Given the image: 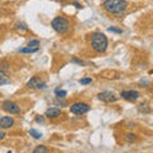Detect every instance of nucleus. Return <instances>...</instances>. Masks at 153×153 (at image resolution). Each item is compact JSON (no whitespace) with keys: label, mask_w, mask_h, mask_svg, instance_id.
<instances>
[{"label":"nucleus","mask_w":153,"mask_h":153,"mask_svg":"<svg viewBox=\"0 0 153 153\" xmlns=\"http://www.w3.org/2000/svg\"><path fill=\"white\" fill-rule=\"evenodd\" d=\"M55 94H56L57 98H65L66 94H68V92H66V91H64V89L56 88V89H55Z\"/></svg>","instance_id":"14"},{"label":"nucleus","mask_w":153,"mask_h":153,"mask_svg":"<svg viewBox=\"0 0 153 153\" xmlns=\"http://www.w3.org/2000/svg\"><path fill=\"white\" fill-rule=\"evenodd\" d=\"M120 97H123L124 100H128V101H137V100L140 97V94L138 91L129 89V91H121Z\"/></svg>","instance_id":"8"},{"label":"nucleus","mask_w":153,"mask_h":153,"mask_svg":"<svg viewBox=\"0 0 153 153\" xmlns=\"http://www.w3.org/2000/svg\"><path fill=\"white\" fill-rule=\"evenodd\" d=\"M91 46L96 52H105L107 50V46H108V41H107V37L103 35L102 32H94L92 33L91 36Z\"/></svg>","instance_id":"2"},{"label":"nucleus","mask_w":153,"mask_h":153,"mask_svg":"<svg viewBox=\"0 0 153 153\" xmlns=\"http://www.w3.org/2000/svg\"><path fill=\"white\" fill-rule=\"evenodd\" d=\"M103 8L105 10L108 12L110 14H123L126 10L128 3L126 0H105L103 1Z\"/></svg>","instance_id":"1"},{"label":"nucleus","mask_w":153,"mask_h":153,"mask_svg":"<svg viewBox=\"0 0 153 153\" xmlns=\"http://www.w3.org/2000/svg\"><path fill=\"white\" fill-rule=\"evenodd\" d=\"M97 98L100 100V101H103V102H115L117 100V97L115 96V93L110 92V91H103V92H100L97 94Z\"/></svg>","instance_id":"7"},{"label":"nucleus","mask_w":153,"mask_h":153,"mask_svg":"<svg viewBox=\"0 0 153 153\" xmlns=\"http://www.w3.org/2000/svg\"><path fill=\"white\" fill-rule=\"evenodd\" d=\"M33 153H49V149L45 146H37L35 149H33Z\"/></svg>","instance_id":"15"},{"label":"nucleus","mask_w":153,"mask_h":153,"mask_svg":"<svg viewBox=\"0 0 153 153\" xmlns=\"http://www.w3.org/2000/svg\"><path fill=\"white\" fill-rule=\"evenodd\" d=\"M4 137H5V133H4V129H1V131H0V139H4Z\"/></svg>","instance_id":"22"},{"label":"nucleus","mask_w":153,"mask_h":153,"mask_svg":"<svg viewBox=\"0 0 153 153\" xmlns=\"http://www.w3.org/2000/svg\"><path fill=\"white\" fill-rule=\"evenodd\" d=\"M69 26H70V23L65 17H56L51 21L52 30L56 31L57 33H60V35H63V33H65L66 31H68Z\"/></svg>","instance_id":"3"},{"label":"nucleus","mask_w":153,"mask_h":153,"mask_svg":"<svg viewBox=\"0 0 153 153\" xmlns=\"http://www.w3.org/2000/svg\"><path fill=\"white\" fill-rule=\"evenodd\" d=\"M14 125V120L13 117H9V116H3L1 120H0V126L1 129H9Z\"/></svg>","instance_id":"9"},{"label":"nucleus","mask_w":153,"mask_h":153,"mask_svg":"<svg viewBox=\"0 0 153 153\" xmlns=\"http://www.w3.org/2000/svg\"><path fill=\"white\" fill-rule=\"evenodd\" d=\"M126 140L128 142H135L137 135H134V134H126Z\"/></svg>","instance_id":"20"},{"label":"nucleus","mask_w":153,"mask_h":153,"mask_svg":"<svg viewBox=\"0 0 153 153\" xmlns=\"http://www.w3.org/2000/svg\"><path fill=\"white\" fill-rule=\"evenodd\" d=\"M42 117H44V116H37L36 121H37V123H42V121H44V119H42Z\"/></svg>","instance_id":"23"},{"label":"nucleus","mask_w":153,"mask_h":153,"mask_svg":"<svg viewBox=\"0 0 153 153\" xmlns=\"http://www.w3.org/2000/svg\"><path fill=\"white\" fill-rule=\"evenodd\" d=\"M73 61H74V63H76V64H80V65H83V64H84L83 61H80V60H76V59H74Z\"/></svg>","instance_id":"24"},{"label":"nucleus","mask_w":153,"mask_h":153,"mask_svg":"<svg viewBox=\"0 0 153 153\" xmlns=\"http://www.w3.org/2000/svg\"><path fill=\"white\" fill-rule=\"evenodd\" d=\"M27 87L31 88V89H45L46 88V83L42 82L40 76H33L31 80H28Z\"/></svg>","instance_id":"6"},{"label":"nucleus","mask_w":153,"mask_h":153,"mask_svg":"<svg viewBox=\"0 0 153 153\" xmlns=\"http://www.w3.org/2000/svg\"><path fill=\"white\" fill-rule=\"evenodd\" d=\"M45 115H46L47 117H50V119L59 117L60 115H61V110H60V108H57V107H50V108H47V110H46Z\"/></svg>","instance_id":"10"},{"label":"nucleus","mask_w":153,"mask_h":153,"mask_svg":"<svg viewBox=\"0 0 153 153\" xmlns=\"http://www.w3.org/2000/svg\"><path fill=\"white\" fill-rule=\"evenodd\" d=\"M7 153H12V151H8V152H7Z\"/></svg>","instance_id":"25"},{"label":"nucleus","mask_w":153,"mask_h":153,"mask_svg":"<svg viewBox=\"0 0 153 153\" xmlns=\"http://www.w3.org/2000/svg\"><path fill=\"white\" fill-rule=\"evenodd\" d=\"M101 76L103 78H108V79H112V78H117V73L116 71H112V70H105L101 73Z\"/></svg>","instance_id":"11"},{"label":"nucleus","mask_w":153,"mask_h":153,"mask_svg":"<svg viewBox=\"0 0 153 153\" xmlns=\"http://www.w3.org/2000/svg\"><path fill=\"white\" fill-rule=\"evenodd\" d=\"M3 110L9 112V114H12V115H17V114L21 112V107H19L16 102L9 101V100L3 102Z\"/></svg>","instance_id":"5"},{"label":"nucleus","mask_w":153,"mask_h":153,"mask_svg":"<svg viewBox=\"0 0 153 153\" xmlns=\"http://www.w3.org/2000/svg\"><path fill=\"white\" fill-rule=\"evenodd\" d=\"M30 134H31L33 138H35V139H41V138H42V134H41L40 131H37L36 129H31V130H30Z\"/></svg>","instance_id":"16"},{"label":"nucleus","mask_w":153,"mask_h":153,"mask_svg":"<svg viewBox=\"0 0 153 153\" xmlns=\"http://www.w3.org/2000/svg\"><path fill=\"white\" fill-rule=\"evenodd\" d=\"M19 52H23V54H33V52L38 51V47H23V49H19Z\"/></svg>","instance_id":"12"},{"label":"nucleus","mask_w":153,"mask_h":153,"mask_svg":"<svg viewBox=\"0 0 153 153\" xmlns=\"http://www.w3.org/2000/svg\"><path fill=\"white\" fill-rule=\"evenodd\" d=\"M7 83H10V79L7 78L5 71L0 70V85H4V84H7Z\"/></svg>","instance_id":"13"},{"label":"nucleus","mask_w":153,"mask_h":153,"mask_svg":"<svg viewBox=\"0 0 153 153\" xmlns=\"http://www.w3.org/2000/svg\"><path fill=\"white\" fill-rule=\"evenodd\" d=\"M16 28H17L19 32H26V31H27V27L23 25V23H17V25H16Z\"/></svg>","instance_id":"17"},{"label":"nucleus","mask_w":153,"mask_h":153,"mask_svg":"<svg viewBox=\"0 0 153 153\" xmlns=\"http://www.w3.org/2000/svg\"><path fill=\"white\" fill-rule=\"evenodd\" d=\"M69 110H70V112L74 114V115H83L85 112H88L91 110V107L84 102H75V103L71 105Z\"/></svg>","instance_id":"4"},{"label":"nucleus","mask_w":153,"mask_h":153,"mask_svg":"<svg viewBox=\"0 0 153 153\" xmlns=\"http://www.w3.org/2000/svg\"><path fill=\"white\" fill-rule=\"evenodd\" d=\"M79 83L80 84H89V83H92V78H82V79H79Z\"/></svg>","instance_id":"19"},{"label":"nucleus","mask_w":153,"mask_h":153,"mask_svg":"<svg viewBox=\"0 0 153 153\" xmlns=\"http://www.w3.org/2000/svg\"><path fill=\"white\" fill-rule=\"evenodd\" d=\"M108 31L110 32H115V33H123V30H119V28H115V27H108Z\"/></svg>","instance_id":"21"},{"label":"nucleus","mask_w":153,"mask_h":153,"mask_svg":"<svg viewBox=\"0 0 153 153\" xmlns=\"http://www.w3.org/2000/svg\"><path fill=\"white\" fill-rule=\"evenodd\" d=\"M40 46V41L38 40H32L28 42V47H38Z\"/></svg>","instance_id":"18"}]
</instances>
